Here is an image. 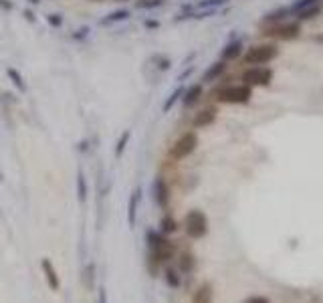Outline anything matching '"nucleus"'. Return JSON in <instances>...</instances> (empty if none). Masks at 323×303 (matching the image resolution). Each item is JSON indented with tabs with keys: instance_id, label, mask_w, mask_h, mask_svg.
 Returning a JSON list of instances; mask_svg holds the SVG:
<instances>
[{
	"instance_id": "f257e3e1",
	"label": "nucleus",
	"mask_w": 323,
	"mask_h": 303,
	"mask_svg": "<svg viewBox=\"0 0 323 303\" xmlns=\"http://www.w3.org/2000/svg\"><path fill=\"white\" fill-rule=\"evenodd\" d=\"M251 97H253V87H249L245 83L226 85L216 91V99L226 105H243V103H249Z\"/></svg>"
},
{
	"instance_id": "f03ea898",
	"label": "nucleus",
	"mask_w": 323,
	"mask_h": 303,
	"mask_svg": "<svg viewBox=\"0 0 323 303\" xmlns=\"http://www.w3.org/2000/svg\"><path fill=\"white\" fill-rule=\"evenodd\" d=\"M277 55H279V49H277L275 43H263V45L251 47V49L245 53L243 61H245L247 65H251V67H253V65H267V63H271Z\"/></svg>"
},
{
	"instance_id": "7ed1b4c3",
	"label": "nucleus",
	"mask_w": 323,
	"mask_h": 303,
	"mask_svg": "<svg viewBox=\"0 0 323 303\" xmlns=\"http://www.w3.org/2000/svg\"><path fill=\"white\" fill-rule=\"evenodd\" d=\"M148 247L152 251V261L156 263H166L174 257V245L154 231L148 233Z\"/></svg>"
},
{
	"instance_id": "20e7f679",
	"label": "nucleus",
	"mask_w": 323,
	"mask_h": 303,
	"mask_svg": "<svg viewBox=\"0 0 323 303\" xmlns=\"http://www.w3.org/2000/svg\"><path fill=\"white\" fill-rule=\"evenodd\" d=\"M196 146H198V135H196V132H186V134L180 135L176 139V144L170 148V156L174 160H184V158H188L196 150Z\"/></svg>"
},
{
	"instance_id": "39448f33",
	"label": "nucleus",
	"mask_w": 323,
	"mask_h": 303,
	"mask_svg": "<svg viewBox=\"0 0 323 303\" xmlns=\"http://www.w3.org/2000/svg\"><path fill=\"white\" fill-rule=\"evenodd\" d=\"M186 235L190 238H202V236L208 233V218L202 210H190L186 214Z\"/></svg>"
},
{
	"instance_id": "423d86ee",
	"label": "nucleus",
	"mask_w": 323,
	"mask_h": 303,
	"mask_svg": "<svg viewBox=\"0 0 323 303\" xmlns=\"http://www.w3.org/2000/svg\"><path fill=\"white\" fill-rule=\"evenodd\" d=\"M273 79V71L265 65H253L243 73V81L249 87H267Z\"/></svg>"
},
{
	"instance_id": "0eeeda50",
	"label": "nucleus",
	"mask_w": 323,
	"mask_h": 303,
	"mask_svg": "<svg viewBox=\"0 0 323 303\" xmlns=\"http://www.w3.org/2000/svg\"><path fill=\"white\" fill-rule=\"evenodd\" d=\"M301 33V25L299 23H285V25H275L273 29H267L265 34L267 36H275V38H279V41H293V38H297Z\"/></svg>"
},
{
	"instance_id": "6e6552de",
	"label": "nucleus",
	"mask_w": 323,
	"mask_h": 303,
	"mask_svg": "<svg viewBox=\"0 0 323 303\" xmlns=\"http://www.w3.org/2000/svg\"><path fill=\"white\" fill-rule=\"evenodd\" d=\"M154 200L158 206L166 208L168 206V200H170V190H168V184L164 178H156L154 182Z\"/></svg>"
},
{
	"instance_id": "1a4fd4ad",
	"label": "nucleus",
	"mask_w": 323,
	"mask_h": 303,
	"mask_svg": "<svg viewBox=\"0 0 323 303\" xmlns=\"http://www.w3.org/2000/svg\"><path fill=\"white\" fill-rule=\"evenodd\" d=\"M41 267H43V271H45V279H47L49 287H51L53 291H59L61 281H59V275H57V271H55V267H53V263H51L49 259H43Z\"/></svg>"
},
{
	"instance_id": "9d476101",
	"label": "nucleus",
	"mask_w": 323,
	"mask_h": 303,
	"mask_svg": "<svg viewBox=\"0 0 323 303\" xmlns=\"http://www.w3.org/2000/svg\"><path fill=\"white\" fill-rule=\"evenodd\" d=\"M293 14V10H291V6H281V8H277V10H271V12H267L265 16H263V21L267 23V25H279V23H283L287 16Z\"/></svg>"
},
{
	"instance_id": "9b49d317",
	"label": "nucleus",
	"mask_w": 323,
	"mask_h": 303,
	"mask_svg": "<svg viewBox=\"0 0 323 303\" xmlns=\"http://www.w3.org/2000/svg\"><path fill=\"white\" fill-rule=\"evenodd\" d=\"M216 119V109L214 107H204L202 111L196 113L194 117V128H206Z\"/></svg>"
},
{
	"instance_id": "f8f14e48",
	"label": "nucleus",
	"mask_w": 323,
	"mask_h": 303,
	"mask_svg": "<svg viewBox=\"0 0 323 303\" xmlns=\"http://www.w3.org/2000/svg\"><path fill=\"white\" fill-rule=\"evenodd\" d=\"M243 55V41H232L223 49V61H234Z\"/></svg>"
},
{
	"instance_id": "ddd939ff",
	"label": "nucleus",
	"mask_w": 323,
	"mask_h": 303,
	"mask_svg": "<svg viewBox=\"0 0 323 303\" xmlns=\"http://www.w3.org/2000/svg\"><path fill=\"white\" fill-rule=\"evenodd\" d=\"M323 12V4H313V6H307V8H301L297 10V23H305V21H313L315 16H319Z\"/></svg>"
},
{
	"instance_id": "4468645a",
	"label": "nucleus",
	"mask_w": 323,
	"mask_h": 303,
	"mask_svg": "<svg viewBox=\"0 0 323 303\" xmlns=\"http://www.w3.org/2000/svg\"><path fill=\"white\" fill-rule=\"evenodd\" d=\"M225 71H226V61H216L212 67L204 73V77H202V83H212V81H214V79H218V77H220Z\"/></svg>"
},
{
	"instance_id": "2eb2a0df",
	"label": "nucleus",
	"mask_w": 323,
	"mask_h": 303,
	"mask_svg": "<svg viewBox=\"0 0 323 303\" xmlns=\"http://www.w3.org/2000/svg\"><path fill=\"white\" fill-rule=\"evenodd\" d=\"M200 97H202V85H192L190 89L184 91L182 103H184V107H192L194 103H198Z\"/></svg>"
},
{
	"instance_id": "dca6fc26",
	"label": "nucleus",
	"mask_w": 323,
	"mask_h": 303,
	"mask_svg": "<svg viewBox=\"0 0 323 303\" xmlns=\"http://www.w3.org/2000/svg\"><path fill=\"white\" fill-rule=\"evenodd\" d=\"M137 200H139V192L135 190L131 196H129V204H128V225L133 227L135 225V212H137Z\"/></svg>"
},
{
	"instance_id": "f3484780",
	"label": "nucleus",
	"mask_w": 323,
	"mask_h": 303,
	"mask_svg": "<svg viewBox=\"0 0 323 303\" xmlns=\"http://www.w3.org/2000/svg\"><path fill=\"white\" fill-rule=\"evenodd\" d=\"M210 299H212V289H210V285H202V287L198 289L196 297H194V303H210Z\"/></svg>"
},
{
	"instance_id": "a211bd4d",
	"label": "nucleus",
	"mask_w": 323,
	"mask_h": 303,
	"mask_svg": "<svg viewBox=\"0 0 323 303\" xmlns=\"http://www.w3.org/2000/svg\"><path fill=\"white\" fill-rule=\"evenodd\" d=\"M160 227H162V233L164 235H170V233H176V229H178V225H176V220L170 216V214H166L164 218L160 220Z\"/></svg>"
},
{
	"instance_id": "6ab92c4d",
	"label": "nucleus",
	"mask_w": 323,
	"mask_h": 303,
	"mask_svg": "<svg viewBox=\"0 0 323 303\" xmlns=\"http://www.w3.org/2000/svg\"><path fill=\"white\" fill-rule=\"evenodd\" d=\"M77 194H79V200L85 202V198H87V184H85L83 172H79V176H77Z\"/></svg>"
},
{
	"instance_id": "aec40b11",
	"label": "nucleus",
	"mask_w": 323,
	"mask_h": 303,
	"mask_svg": "<svg viewBox=\"0 0 323 303\" xmlns=\"http://www.w3.org/2000/svg\"><path fill=\"white\" fill-rule=\"evenodd\" d=\"M180 269L184 271V273H188V271L194 269V255L192 253H182V257H180Z\"/></svg>"
},
{
	"instance_id": "412c9836",
	"label": "nucleus",
	"mask_w": 323,
	"mask_h": 303,
	"mask_svg": "<svg viewBox=\"0 0 323 303\" xmlns=\"http://www.w3.org/2000/svg\"><path fill=\"white\" fill-rule=\"evenodd\" d=\"M129 16L128 10H117V12H113L111 16H107L105 21H103V25H109V23H115V21H126Z\"/></svg>"
},
{
	"instance_id": "4be33fe9",
	"label": "nucleus",
	"mask_w": 323,
	"mask_h": 303,
	"mask_svg": "<svg viewBox=\"0 0 323 303\" xmlns=\"http://www.w3.org/2000/svg\"><path fill=\"white\" fill-rule=\"evenodd\" d=\"M166 281H168L170 287H178L180 285V277H178V273L174 269H166Z\"/></svg>"
},
{
	"instance_id": "5701e85b",
	"label": "nucleus",
	"mask_w": 323,
	"mask_h": 303,
	"mask_svg": "<svg viewBox=\"0 0 323 303\" xmlns=\"http://www.w3.org/2000/svg\"><path fill=\"white\" fill-rule=\"evenodd\" d=\"M321 0H297L293 6H291V10L293 12H297V10H301V8H307V6H313V4H319Z\"/></svg>"
},
{
	"instance_id": "b1692460",
	"label": "nucleus",
	"mask_w": 323,
	"mask_h": 303,
	"mask_svg": "<svg viewBox=\"0 0 323 303\" xmlns=\"http://www.w3.org/2000/svg\"><path fill=\"white\" fill-rule=\"evenodd\" d=\"M129 132L122 135V139H119V144H117V148H115V158H122V154H124V150H126V146H128V139H129Z\"/></svg>"
},
{
	"instance_id": "393cba45",
	"label": "nucleus",
	"mask_w": 323,
	"mask_h": 303,
	"mask_svg": "<svg viewBox=\"0 0 323 303\" xmlns=\"http://www.w3.org/2000/svg\"><path fill=\"white\" fill-rule=\"evenodd\" d=\"M8 75L12 77V81H14V85L21 89V91H25V83H23V77L18 75V71L16 69H8Z\"/></svg>"
},
{
	"instance_id": "a878e982",
	"label": "nucleus",
	"mask_w": 323,
	"mask_h": 303,
	"mask_svg": "<svg viewBox=\"0 0 323 303\" xmlns=\"http://www.w3.org/2000/svg\"><path fill=\"white\" fill-rule=\"evenodd\" d=\"M180 95H184V89H176V91L170 95V99L166 101V105H164V111H170V107H172V105L178 101V97H180Z\"/></svg>"
},
{
	"instance_id": "bb28decb",
	"label": "nucleus",
	"mask_w": 323,
	"mask_h": 303,
	"mask_svg": "<svg viewBox=\"0 0 323 303\" xmlns=\"http://www.w3.org/2000/svg\"><path fill=\"white\" fill-rule=\"evenodd\" d=\"M162 0H148V2H139V8H154V6H160Z\"/></svg>"
},
{
	"instance_id": "cd10ccee",
	"label": "nucleus",
	"mask_w": 323,
	"mask_h": 303,
	"mask_svg": "<svg viewBox=\"0 0 323 303\" xmlns=\"http://www.w3.org/2000/svg\"><path fill=\"white\" fill-rule=\"evenodd\" d=\"M243 303H271L267 297H263V295H255V297H249L247 301H243Z\"/></svg>"
},
{
	"instance_id": "c85d7f7f",
	"label": "nucleus",
	"mask_w": 323,
	"mask_h": 303,
	"mask_svg": "<svg viewBox=\"0 0 323 303\" xmlns=\"http://www.w3.org/2000/svg\"><path fill=\"white\" fill-rule=\"evenodd\" d=\"M49 23L53 25V27H61V16H57V14H49Z\"/></svg>"
},
{
	"instance_id": "c756f323",
	"label": "nucleus",
	"mask_w": 323,
	"mask_h": 303,
	"mask_svg": "<svg viewBox=\"0 0 323 303\" xmlns=\"http://www.w3.org/2000/svg\"><path fill=\"white\" fill-rule=\"evenodd\" d=\"M226 0H208V2H202L200 6L204 8V6H218V4H225Z\"/></svg>"
},
{
	"instance_id": "7c9ffc66",
	"label": "nucleus",
	"mask_w": 323,
	"mask_h": 303,
	"mask_svg": "<svg viewBox=\"0 0 323 303\" xmlns=\"http://www.w3.org/2000/svg\"><path fill=\"white\" fill-rule=\"evenodd\" d=\"M99 303H107V297H105V291L101 289V293H99Z\"/></svg>"
},
{
	"instance_id": "2f4dec72",
	"label": "nucleus",
	"mask_w": 323,
	"mask_h": 303,
	"mask_svg": "<svg viewBox=\"0 0 323 303\" xmlns=\"http://www.w3.org/2000/svg\"><path fill=\"white\" fill-rule=\"evenodd\" d=\"M117 2H128V0H117Z\"/></svg>"
},
{
	"instance_id": "473e14b6",
	"label": "nucleus",
	"mask_w": 323,
	"mask_h": 303,
	"mask_svg": "<svg viewBox=\"0 0 323 303\" xmlns=\"http://www.w3.org/2000/svg\"><path fill=\"white\" fill-rule=\"evenodd\" d=\"M31 2H34V4H36V2H38V0H31Z\"/></svg>"
},
{
	"instance_id": "72a5a7b5",
	"label": "nucleus",
	"mask_w": 323,
	"mask_h": 303,
	"mask_svg": "<svg viewBox=\"0 0 323 303\" xmlns=\"http://www.w3.org/2000/svg\"><path fill=\"white\" fill-rule=\"evenodd\" d=\"M93 2H103V0H93Z\"/></svg>"
}]
</instances>
